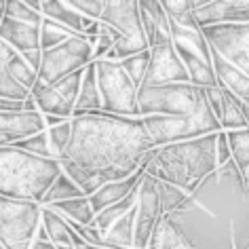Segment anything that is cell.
<instances>
[{"label": "cell", "instance_id": "836d02e7", "mask_svg": "<svg viewBox=\"0 0 249 249\" xmlns=\"http://www.w3.org/2000/svg\"><path fill=\"white\" fill-rule=\"evenodd\" d=\"M173 239H176V222L169 215H163L157 224V228H154L146 249H171Z\"/></svg>", "mask_w": 249, "mask_h": 249}, {"label": "cell", "instance_id": "277c9868", "mask_svg": "<svg viewBox=\"0 0 249 249\" xmlns=\"http://www.w3.org/2000/svg\"><path fill=\"white\" fill-rule=\"evenodd\" d=\"M142 124H144L146 135L150 138L152 148L196 140L203 135H213L222 131L220 123L205 99L203 89L198 108L190 116H142Z\"/></svg>", "mask_w": 249, "mask_h": 249}, {"label": "cell", "instance_id": "ffe728a7", "mask_svg": "<svg viewBox=\"0 0 249 249\" xmlns=\"http://www.w3.org/2000/svg\"><path fill=\"white\" fill-rule=\"evenodd\" d=\"M42 17L61 23L78 36H83L85 30L93 23L91 19H87L72 9L70 0H42Z\"/></svg>", "mask_w": 249, "mask_h": 249}, {"label": "cell", "instance_id": "30bf717a", "mask_svg": "<svg viewBox=\"0 0 249 249\" xmlns=\"http://www.w3.org/2000/svg\"><path fill=\"white\" fill-rule=\"evenodd\" d=\"M211 51L249 76V23L201 28Z\"/></svg>", "mask_w": 249, "mask_h": 249}, {"label": "cell", "instance_id": "8d00e7d4", "mask_svg": "<svg viewBox=\"0 0 249 249\" xmlns=\"http://www.w3.org/2000/svg\"><path fill=\"white\" fill-rule=\"evenodd\" d=\"M148 59H150V51L131 55V57L121 61L123 70L127 72V76L131 78V83L138 87V89L142 87V83H144V76H146V70H148Z\"/></svg>", "mask_w": 249, "mask_h": 249}, {"label": "cell", "instance_id": "44dd1931", "mask_svg": "<svg viewBox=\"0 0 249 249\" xmlns=\"http://www.w3.org/2000/svg\"><path fill=\"white\" fill-rule=\"evenodd\" d=\"M30 97L36 102V108L42 116H57L70 121L74 114V108L68 102H64L57 93H55L49 85H42L40 80H36L34 87L30 89Z\"/></svg>", "mask_w": 249, "mask_h": 249}, {"label": "cell", "instance_id": "603a6c76", "mask_svg": "<svg viewBox=\"0 0 249 249\" xmlns=\"http://www.w3.org/2000/svg\"><path fill=\"white\" fill-rule=\"evenodd\" d=\"M102 110V95H99L97 89V76H95V64H91L85 68L83 72V83H80V91L78 97L74 102V116H85L91 114V112Z\"/></svg>", "mask_w": 249, "mask_h": 249}, {"label": "cell", "instance_id": "e575fe53", "mask_svg": "<svg viewBox=\"0 0 249 249\" xmlns=\"http://www.w3.org/2000/svg\"><path fill=\"white\" fill-rule=\"evenodd\" d=\"M4 17L13 21L30 23V26H40L42 21V15L30 9L26 0H7L4 2Z\"/></svg>", "mask_w": 249, "mask_h": 249}, {"label": "cell", "instance_id": "d4e9b609", "mask_svg": "<svg viewBox=\"0 0 249 249\" xmlns=\"http://www.w3.org/2000/svg\"><path fill=\"white\" fill-rule=\"evenodd\" d=\"M157 182V179H154ZM157 195H159V203H160V211L163 215H173V213H184L190 209L195 195H186L184 190L176 188V186L167 184V182H157Z\"/></svg>", "mask_w": 249, "mask_h": 249}, {"label": "cell", "instance_id": "ee69618b", "mask_svg": "<svg viewBox=\"0 0 249 249\" xmlns=\"http://www.w3.org/2000/svg\"><path fill=\"white\" fill-rule=\"evenodd\" d=\"M30 249H57V247H55L51 241H38V239H34L32 245H30Z\"/></svg>", "mask_w": 249, "mask_h": 249}, {"label": "cell", "instance_id": "7c38bea8", "mask_svg": "<svg viewBox=\"0 0 249 249\" xmlns=\"http://www.w3.org/2000/svg\"><path fill=\"white\" fill-rule=\"evenodd\" d=\"M150 51V59H148V70L144 76L142 87H160V85H182L190 83L188 74H186L184 64L179 61L176 49L169 45H160Z\"/></svg>", "mask_w": 249, "mask_h": 249}, {"label": "cell", "instance_id": "74e56055", "mask_svg": "<svg viewBox=\"0 0 249 249\" xmlns=\"http://www.w3.org/2000/svg\"><path fill=\"white\" fill-rule=\"evenodd\" d=\"M15 148H19L23 152H30L34 154V157H42V159H53L51 154V148H49V138H47V131L42 133H36L32 138H26L21 142H15V144H11ZM55 160V159H53Z\"/></svg>", "mask_w": 249, "mask_h": 249}, {"label": "cell", "instance_id": "ac0fdd59", "mask_svg": "<svg viewBox=\"0 0 249 249\" xmlns=\"http://www.w3.org/2000/svg\"><path fill=\"white\" fill-rule=\"evenodd\" d=\"M211 66H213L215 78H217V87L220 89H226L228 93L243 102L245 106H249V76L243 74L239 68L230 66L226 59H222L215 51H211Z\"/></svg>", "mask_w": 249, "mask_h": 249}, {"label": "cell", "instance_id": "60d3db41", "mask_svg": "<svg viewBox=\"0 0 249 249\" xmlns=\"http://www.w3.org/2000/svg\"><path fill=\"white\" fill-rule=\"evenodd\" d=\"M70 4L76 13L87 17V19L99 21V17L104 13V7H106V0H70Z\"/></svg>", "mask_w": 249, "mask_h": 249}, {"label": "cell", "instance_id": "f35d334b", "mask_svg": "<svg viewBox=\"0 0 249 249\" xmlns=\"http://www.w3.org/2000/svg\"><path fill=\"white\" fill-rule=\"evenodd\" d=\"M160 4H163L167 19H178V17L195 13L203 4V0H160Z\"/></svg>", "mask_w": 249, "mask_h": 249}, {"label": "cell", "instance_id": "52a82bcc", "mask_svg": "<svg viewBox=\"0 0 249 249\" xmlns=\"http://www.w3.org/2000/svg\"><path fill=\"white\" fill-rule=\"evenodd\" d=\"M201 89L190 83L140 87L138 116H190L198 108Z\"/></svg>", "mask_w": 249, "mask_h": 249}, {"label": "cell", "instance_id": "7a4b0ae2", "mask_svg": "<svg viewBox=\"0 0 249 249\" xmlns=\"http://www.w3.org/2000/svg\"><path fill=\"white\" fill-rule=\"evenodd\" d=\"M215 135L152 148L144 154L140 169L157 182H167L192 196L205 179L217 171Z\"/></svg>", "mask_w": 249, "mask_h": 249}, {"label": "cell", "instance_id": "9a60e30c", "mask_svg": "<svg viewBox=\"0 0 249 249\" xmlns=\"http://www.w3.org/2000/svg\"><path fill=\"white\" fill-rule=\"evenodd\" d=\"M47 131L45 118L36 112H0V133L11 140V144Z\"/></svg>", "mask_w": 249, "mask_h": 249}, {"label": "cell", "instance_id": "4316f807", "mask_svg": "<svg viewBox=\"0 0 249 249\" xmlns=\"http://www.w3.org/2000/svg\"><path fill=\"white\" fill-rule=\"evenodd\" d=\"M135 205H138V190H133L131 195H129L127 198H123L121 203L110 205V207H106L104 211L95 213V220H93V228H95L97 232L104 236L106 230H108L116 220H121V217L127 213V211H131Z\"/></svg>", "mask_w": 249, "mask_h": 249}, {"label": "cell", "instance_id": "d6986e66", "mask_svg": "<svg viewBox=\"0 0 249 249\" xmlns=\"http://www.w3.org/2000/svg\"><path fill=\"white\" fill-rule=\"evenodd\" d=\"M40 226L47 232V239L51 241L55 247H61V245L74 247V249L87 247L85 241L70 228V224H68L64 217H61L57 211L51 209V207H42L40 209Z\"/></svg>", "mask_w": 249, "mask_h": 249}, {"label": "cell", "instance_id": "7bdbcfd3", "mask_svg": "<svg viewBox=\"0 0 249 249\" xmlns=\"http://www.w3.org/2000/svg\"><path fill=\"white\" fill-rule=\"evenodd\" d=\"M21 57H23V61L32 68V70L38 74V70H40V61H42V51H28V53H19Z\"/></svg>", "mask_w": 249, "mask_h": 249}, {"label": "cell", "instance_id": "bcb514c9", "mask_svg": "<svg viewBox=\"0 0 249 249\" xmlns=\"http://www.w3.org/2000/svg\"><path fill=\"white\" fill-rule=\"evenodd\" d=\"M2 17H4V2L0 0V21H2Z\"/></svg>", "mask_w": 249, "mask_h": 249}, {"label": "cell", "instance_id": "7402d4cb", "mask_svg": "<svg viewBox=\"0 0 249 249\" xmlns=\"http://www.w3.org/2000/svg\"><path fill=\"white\" fill-rule=\"evenodd\" d=\"M226 138L230 146V160L234 163L241 178L243 195L249 198V129L226 131Z\"/></svg>", "mask_w": 249, "mask_h": 249}, {"label": "cell", "instance_id": "ab89813d", "mask_svg": "<svg viewBox=\"0 0 249 249\" xmlns=\"http://www.w3.org/2000/svg\"><path fill=\"white\" fill-rule=\"evenodd\" d=\"M30 95V93L19 87L11 78V74L7 72V66H0V97L2 99H17V102H23Z\"/></svg>", "mask_w": 249, "mask_h": 249}, {"label": "cell", "instance_id": "3957f363", "mask_svg": "<svg viewBox=\"0 0 249 249\" xmlns=\"http://www.w3.org/2000/svg\"><path fill=\"white\" fill-rule=\"evenodd\" d=\"M59 173V160L34 157L15 146L0 148V196L4 198L40 205Z\"/></svg>", "mask_w": 249, "mask_h": 249}, {"label": "cell", "instance_id": "484cf974", "mask_svg": "<svg viewBox=\"0 0 249 249\" xmlns=\"http://www.w3.org/2000/svg\"><path fill=\"white\" fill-rule=\"evenodd\" d=\"M51 209H55L61 217L70 222H76L80 226H93V220H95V213H93L89 198L87 196H78V198H70V201H61L55 205H49Z\"/></svg>", "mask_w": 249, "mask_h": 249}, {"label": "cell", "instance_id": "6da1fadb", "mask_svg": "<svg viewBox=\"0 0 249 249\" xmlns=\"http://www.w3.org/2000/svg\"><path fill=\"white\" fill-rule=\"evenodd\" d=\"M72 138L66 159L104 182L133 176L142 159L152 150L142 118L104 114L102 110L72 118Z\"/></svg>", "mask_w": 249, "mask_h": 249}, {"label": "cell", "instance_id": "5b68a950", "mask_svg": "<svg viewBox=\"0 0 249 249\" xmlns=\"http://www.w3.org/2000/svg\"><path fill=\"white\" fill-rule=\"evenodd\" d=\"M99 21L116 32L118 40L112 53L106 55L108 61H123L131 55L148 51V40L142 28L138 0H106Z\"/></svg>", "mask_w": 249, "mask_h": 249}, {"label": "cell", "instance_id": "f546056e", "mask_svg": "<svg viewBox=\"0 0 249 249\" xmlns=\"http://www.w3.org/2000/svg\"><path fill=\"white\" fill-rule=\"evenodd\" d=\"M38 34H40V51H49V49H53V47L61 45V42L74 38V36H78V34H74L72 30H68L66 26H61L57 21H51V19H45V17H42V21H40Z\"/></svg>", "mask_w": 249, "mask_h": 249}, {"label": "cell", "instance_id": "4dcf8cb0", "mask_svg": "<svg viewBox=\"0 0 249 249\" xmlns=\"http://www.w3.org/2000/svg\"><path fill=\"white\" fill-rule=\"evenodd\" d=\"M78 196H85L76 186L72 184V179L66 176V173H59L55 178V182L51 184V188L47 190L45 198H42V207H49V205H55V203H61V201H70V198H78Z\"/></svg>", "mask_w": 249, "mask_h": 249}, {"label": "cell", "instance_id": "8fae6325", "mask_svg": "<svg viewBox=\"0 0 249 249\" xmlns=\"http://www.w3.org/2000/svg\"><path fill=\"white\" fill-rule=\"evenodd\" d=\"M163 217L157 195V182L146 176L138 186V211H135V230H133V249H146L148 241Z\"/></svg>", "mask_w": 249, "mask_h": 249}, {"label": "cell", "instance_id": "1f68e13d", "mask_svg": "<svg viewBox=\"0 0 249 249\" xmlns=\"http://www.w3.org/2000/svg\"><path fill=\"white\" fill-rule=\"evenodd\" d=\"M72 121V118H70ZM70 121H61L55 127H47V138H49V148L55 160H64L68 146H70L72 138V123Z\"/></svg>", "mask_w": 249, "mask_h": 249}, {"label": "cell", "instance_id": "ba28073f", "mask_svg": "<svg viewBox=\"0 0 249 249\" xmlns=\"http://www.w3.org/2000/svg\"><path fill=\"white\" fill-rule=\"evenodd\" d=\"M40 205L0 196V245L30 249L40 228Z\"/></svg>", "mask_w": 249, "mask_h": 249}, {"label": "cell", "instance_id": "f907efd6", "mask_svg": "<svg viewBox=\"0 0 249 249\" xmlns=\"http://www.w3.org/2000/svg\"><path fill=\"white\" fill-rule=\"evenodd\" d=\"M0 249H4V247H2V245H0Z\"/></svg>", "mask_w": 249, "mask_h": 249}, {"label": "cell", "instance_id": "d590c367", "mask_svg": "<svg viewBox=\"0 0 249 249\" xmlns=\"http://www.w3.org/2000/svg\"><path fill=\"white\" fill-rule=\"evenodd\" d=\"M83 72H85V70L72 72V74H68V76H64L61 80H57V83L49 85L61 99H64V102L70 104L72 108H74V102H76L78 91H80V83H83Z\"/></svg>", "mask_w": 249, "mask_h": 249}, {"label": "cell", "instance_id": "e0dca14e", "mask_svg": "<svg viewBox=\"0 0 249 249\" xmlns=\"http://www.w3.org/2000/svg\"><path fill=\"white\" fill-rule=\"evenodd\" d=\"M38 28L40 26H30V23H21V21H13L2 17V21H0V40L17 53L40 51Z\"/></svg>", "mask_w": 249, "mask_h": 249}, {"label": "cell", "instance_id": "9c48e42d", "mask_svg": "<svg viewBox=\"0 0 249 249\" xmlns=\"http://www.w3.org/2000/svg\"><path fill=\"white\" fill-rule=\"evenodd\" d=\"M91 61L93 47L87 42L85 36H74V38L61 42L49 51H42L38 80L42 85H53L68 74L85 70Z\"/></svg>", "mask_w": 249, "mask_h": 249}, {"label": "cell", "instance_id": "7dc6e473", "mask_svg": "<svg viewBox=\"0 0 249 249\" xmlns=\"http://www.w3.org/2000/svg\"><path fill=\"white\" fill-rule=\"evenodd\" d=\"M57 249H74V247H66V245H61V247H57Z\"/></svg>", "mask_w": 249, "mask_h": 249}, {"label": "cell", "instance_id": "b9f144b4", "mask_svg": "<svg viewBox=\"0 0 249 249\" xmlns=\"http://www.w3.org/2000/svg\"><path fill=\"white\" fill-rule=\"evenodd\" d=\"M215 163H217V169H222L226 163H230V146H228L226 131H220L215 135Z\"/></svg>", "mask_w": 249, "mask_h": 249}, {"label": "cell", "instance_id": "4fadbf2b", "mask_svg": "<svg viewBox=\"0 0 249 249\" xmlns=\"http://www.w3.org/2000/svg\"><path fill=\"white\" fill-rule=\"evenodd\" d=\"M198 28L249 23V0H203L195 11Z\"/></svg>", "mask_w": 249, "mask_h": 249}, {"label": "cell", "instance_id": "d6a6232c", "mask_svg": "<svg viewBox=\"0 0 249 249\" xmlns=\"http://www.w3.org/2000/svg\"><path fill=\"white\" fill-rule=\"evenodd\" d=\"M7 72L11 74V78L15 80L19 87H23L28 93H30V89L34 87V83L38 80V74H36L32 68H30L26 61H23V57L19 53L17 55H13V57L9 59V64H7Z\"/></svg>", "mask_w": 249, "mask_h": 249}, {"label": "cell", "instance_id": "5bb4252c", "mask_svg": "<svg viewBox=\"0 0 249 249\" xmlns=\"http://www.w3.org/2000/svg\"><path fill=\"white\" fill-rule=\"evenodd\" d=\"M140 7V19L144 28L148 49L169 45L171 34H169V19H167L160 0H138Z\"/></svg>", "mask_w": 249, "mask_h": 249}, {"label": "cell", "instance_id": "2e32d148", "mask_svg": "<svg viewBox=\"0 0 249 249\" xmlns=\"http://www.w3.org/2000/svg\"><path fill=\"white\" fill-rule=\"evenodd\" d=\"M142 178H144V169H138L133 176H129L124 179L106 182L99 190H95L91 196H87L93 213H99V211H104L106 207H110V205H116V203H121L123 198H127L133 190H138Z\"/></svg>", "mask_w": 249, "mask_h": 249}, {"label": "cell", "instance_id": "83f0119b", "mask_svg": "<svg viewBox=\"0 0 249 249\" xmlns=\"http://www.w3.org/2000/svg\"><path fill=\"white\" fill-rule=\"evenodd\" d=\"M59 167H61V173H66L68 178L72 179V184L83 192L85 196H91L95 190H99L102 186L106 184L102 178L95 176V173H89L85 169H80L78 165L70 163V160H59Z\"/></svg>", "mask_w": 249, "mask_h": 249}, {"label": "cell", "instance_id": "681fc988", "mask_svg": "<svg viewBox=\"0 0 249 249\" xmlns=\"http://www.w3.org/2000/svg\"><path fill=\"white\" fill-rule=\"evenodd\" d=\"M80 249H89V247H80Z\"/></svg>", "mask_w": 249, "mask_h": 249}, {"label": "cell", "instance_id": "f6af8a7d", "mask_svg": "<svg viewBox=\"0 0 249 249\" xmlns=\"http://www.w3.org/2000/svg\"><path fill=\"white\" fill-rule=\"evenodd\" d=\"M230 249H236V234H234V224H230Z\"/></svg>", "mask_w": 249, "mask_h": 249}, {"label": "cell", "instance_id": "cb8c5ba5", "mask_svg": "<svg viewBox=\"0 0 249 249\" xmlns=\"http://www.w3.org/2000/svg\"><path fill=\"white\" fill-rule=\"evenodd\" d=\"M135 211H138V205L127 211L121 220H116L112 226L106 230L104 239V247L108 249H116V247H133V230H135Z\"/></svg>", "mask_w": 249, "mask_h": 249}, {"label": "cell", "instance_id": "8992f818", "mask_svg": "<svg viewBox=\"0 0 249 249\" xmlns=\"http://www.w3.org/2000/svg\"><path fill=\"white\" fill-rule=\"evenodd\" d=\"M95 64L97 89L102 95V112L112 116L140 118L138 116V87L131 83L121 61L99 59Z\"/></svg>", "mask_w": 249, "mask_h": 249}, {"label": "cell", "instance_id": "f1b7e54d", "mask_svg": "<svg viewBox=\"0 0 249 249\" xmlns=\"http://www.w3.org/2000/svg\"><path fill=\"white\" fill-rule=\"evenodd\" d=\"M220 129L222 131H239V129H247L245 118H243L239 110V99L226 89H222V112H220Z\"/></svg>", "mask_w": 249, "mask_h": 249}, {"label": "cell", "instance_id": "c3c4849f", "mask_svg": "<svg viewBox=\"0 0 249 249\" xmlns=\"http://www.w3.org/2000/svg\"><path fill=\"white\" fill-rule=\"evenodd\" d=\"M236 249H239V247H236ZM245 249H249V239H247V245H245Z\"/></svg>", "mask_w": 249, "mask_h": 249}]
</instances>
